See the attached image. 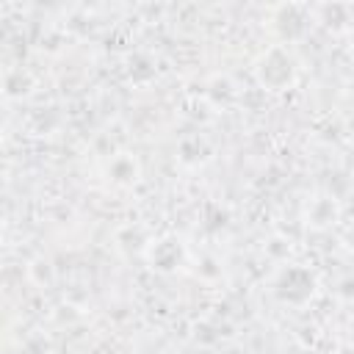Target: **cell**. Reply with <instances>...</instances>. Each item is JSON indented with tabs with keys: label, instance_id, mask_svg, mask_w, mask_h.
I'll return each mask as SVG.
<instances>
[{
	"label": "cell",
	"instance_id": "3",
	"mask_svg": "<svg viewBox=\"0 0 354 354\" xmlns=\"http://www.w3.org/2000/svg\"><path fill=\"white\" fill-rule=\"evenodd\" d=\"M271 25H274L277 36H279L285 44H290V41H296V39L304 36V30H307V14H304V8L296 6V3H282V6L274 8Z\"/></svg>",
	"mask_w": 354,
	"mask_h": 354
},
{
	"label": "cell",
	"instance_id": "9",
	"mask_svg": "<svg viewBox=\"0 0 354 354\" xmlns=\"http://www.w3.org/2000/svg\"><path fill=\"white\" fill-rule=\"evenodd\" d=\"M343 246H346V252L354 257V227L346 230V235H343Z\"/></svg>",
	"mask_w": 354,
	"mask_h": 354
},
{
	"label": "cell",
	"instance_id": "7",
	"mask_svg": "<svg viewBox=\"0 0 354 354\" xmlns=\"http://www.w3.org/2000/svg\"><path fill=\"white\" fill-rule=\"evenodd\" d=\"M127 75L133 83H147L155 77V64L147 58V55H133L127 61Z\"/></svg>",
	"mask_w": 354,
	"mask_h": 354
},
{
	"label": "cell",
	"instance_id": "2",
	"mask_svg": "<svg viewBox=\"0 0 354 354\" xmlns=\"http://www.w3.org/2000/svg\"><path fill=\"white\" fill-rule=\"evenodd\" d=\"M274 296L288 307H304L315 296V274L304 266H285L274 279Z\"/></svg>",
	"mask_w": 354,
	"mask_h": 354
},
{
	"label": "cell",
	"instance_id": "8",
	"mask_svg": "<svg viewBox=\"0 0 354 354\" xmlns=\"http://www.w3.org/2000/svg\"><path fill=\"white\" fill-rule=\"evenodd\" d=\"M28 86H30V80H28V75H22V69H14V72L6 75V94H8V97L25 94Z\"/></svg>",
	"mask_w": 354,
	"mask_h": 354
},
{
	"label": "cell",
	"instance_id": "4",
	"mask_svg": "<svg viewBox=\"0 0 354 354\" xmlns=\"http://www.w3.org/2000/svg\"><path fill=\"white\" fill-rule=\"evenodd\" d=\"M147 260H149V266H152L155 271H160V274H171V271H177V268L183 266V260H185V249H183V243H180L177 238L166 235V238H160V241H155V243L149 246Z\"/></svg>",
	"mask_w": 354,
	"mask_h": 354
},
{
	"label": "cell",
	"instance_id": "6",
	"mask_svg": "<svg viewBox=\"0 0 354 354\" xmlns=\"http://www.w3.org/2000/svg\"><path fill=\"white\" fill-rule=\"evenodd\" d=\"M307 218L313 227H329L335 218H337V202L329 199V196H318L310 210H307Z\"/></svg>",
	"mask_w": 354,
	"mask_h": 354
},
{
	"label": "cell",
	"instance_id": "10",
	"mask_svg": "<svg viewBox=\"0 0 354 354\" xmlns=\"http://www.w3.org/2000/svg\"><path fill=\"white\" fill-rule=\"evenodd\" d=\"M351 55H354V41H351Z\"/></svg>",
	"mask_w": 354,
	"mask_h": 354
},
{
	"label": "cell",
	"instance_id": "1",
	"mask_svg": "<svg viewBox=\"0 0 354 354\" xmlns=\"http://www.w3.org/2000/svg\"><path fill=\"white\" fill-rule=\"evenodd\" d=\"M299 64L285 44H274L254 61V80L266 91H285L296 83Z\"/></svg>",
	"mask_w": 354,
	"mask_h": 354
},
{
	"label": "cell",
	"instance_id": "5",
	"mask_svg": "<svg viewBox=\"0 0 354 354\" xmlns=\"http://www.w3.org/2000/svg\"><path fill=\"white\" fill-rule=\"evenodd\" d=\"M108 174H111V180L119 183V185H133V183L138 180V163H136V158H130V155H116V158L111 160V166H108Z\"/></svg>",
	"mask_w": 354,
	"mask_h": 354
}]
</instances>
